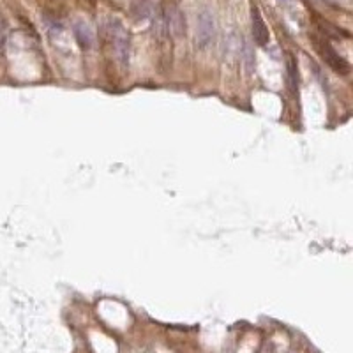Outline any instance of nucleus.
Returning a JSON list of instances; mask_svg holds the SVG:
<instances>
[{"label":"nucleus","instance_id":"2","mask_svg":"<svg viewBox=\"0 0 353 353\" xmlns=\"http://www.w3.org/2000/svg\"><path fill=\"white\" fill-rule=\"evenodd\" d=\"M313 44H315L316 51L319 53V57L323 58L325 64L329 66L332 71H336L337 74H348L350 73V64L344 60L341 55L334 50V46L323 37H316L313 35Z\"/></svg>","mask_w":353,"mask_h":353},{"label":"nucleus","instance_id":"5","mask_svg":"<svg viewBox=\"0 0 353 353\" xmlns=\"http://www.w3.org/2000/svg\"><path fill=\"white\" fill-rule=\"evenodd\" d=\"M73 34H74V39H76V43L80 44V48L82 50H90L94 46V43H96V35H94L92 27H90L87 21H83V19L74 21Z\"/></svg>","mask_w":353,"mask_h":353},{"label":"nucleus","instance_id":"1","mask_svg":"<svg viewBox=\"0 0 353 353\" xmlns=\"http://www.w3.org/2000/svg\"><path fill=\"white\" fill-rule=\"evenodd\" d=\"M108 34L112 39L113 44V51L117 55V60L120 62L122 67H127L129 66V57H131V37L129 32L126 30V27L118 21L117 18L110 19V25H108Z\"/></svg>","mask_w":353,"mask_h":353},{"label":"nucleus","instance_id":"4","mask_svg":"<svg viewBox=\"0 0 353 353\" xmlns=\"http://www.w3.org/2000/svg\"><path fill=\"white\" fill-rule=\"evenodd\" d=\"M251 25H252V37H254V43L258 46H267L269 41H270V34H269V29H267L265 21L261 18V13L256 5L251 7Z\"/></svg>","mask_w":353,"mask_h":353},{"label":"nucleus","instance_id":"6","mask_svg":"<svg viewBox=\"0 0 353 353\" xmlns=\"http://www.w3.org/2000/svg\"><path fill=\"white\" fill-rule=\"evenodd\" d=\"M286 69H288V85H290V90L295 92L297 87H299V67H297V60L293 55H288V60H286Z\"/></svg>","mask_w":353,"mask_h":353},{"label":"nucleus","instance_id":"7","mask_svg":"<svg viewBox=\"0 0 353 353\" xmlns=\"http://www.w3.org/2000/svg\"><path fill=\"white\" fill-rule=\"evenodd\" d=\"M323 2H327L329 5H336V7H343V5L348 4L350 0H323Z\"/></svg>","mask_w":353,"mask_h":353},{"label":"nucleus","instance_id":"3","mask_svg":"<svg viewBox=\"0 0 353 353\" xmlns=\"http://www.w3.org/2000/svg\"><path fill=\"white\" fill-rule=\"evenodd\" d=\"M216 39V21L214 15L208 9H203L196 18V44L202 50L212 46Z\"/></svg>","mask_w":353,"mask_h":353}]
</instances>
